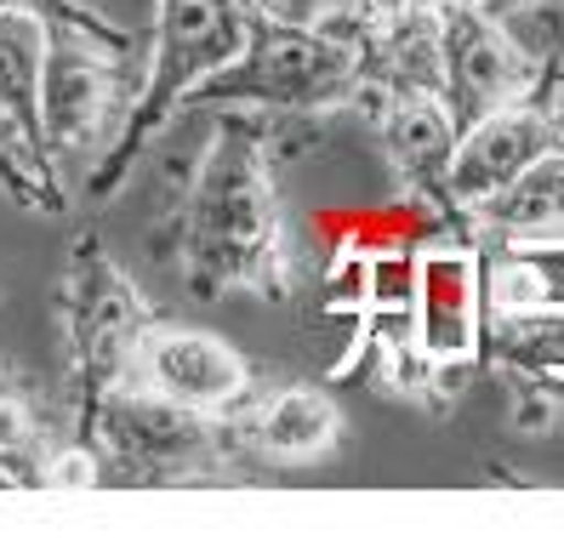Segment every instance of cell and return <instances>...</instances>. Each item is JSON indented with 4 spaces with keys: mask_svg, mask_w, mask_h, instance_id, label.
<instances>
[{
    "mask_svg": "<svg viewBox=\"0 0 564 541\" xmlns=\"http://www.w3.org/2000/svg\"><path fill=\"white\" fill-rule=\"evenodd\" d=\"M274 160L280 138L269 115L217 109L212 143L188 172L172 217L177 280L194 302H223L235 291L285 302L296 291V251L285 240Z\"/></svg>",
    "mask_w": 564,
    "mask_h": 541,
    "instance_id": "cell-1",
    "label": "cell"
},
{
    "mask_svg": "<svg viewBox=\"0 0 564 541\" xmlns=\"http://www.w3.org/2000/svg\"><path fill=\"white\" fill-rule=\"evenodd\" d=\"M75 439L97 456L104 485L120 490H188V485H235L246 451L228 411H188L138 382L109 388L75 422Z\"/></svg>",
    "mask_w": 564,
    "mask_h": 541,
    "instance_id": "cell-2",
    "label": "cell"
},
{
    "mask_svg": "<svg viewBox=\"0 0 564 541\" xmlns=\"http://www.w3.org/2000/svg\"><path fill=\"white\" fill-rule=\"evenodd\" d=\"M240 46H246V7H235V0H154L143 86L131 91L115 143L86 165V199H109L131 165L143 160V149L183 115L188 91L212 80L223 63H235Z\"/></svg>",
    "mask_w": 564,
    "mask_h": 541,
    "instance_id": "cell-3",
    "label": "cell"
},
{
    "mask_svg": "<svg viewBox=\"0 0 564 541\" xmlns=\"http://www.w3.org/2000/svg\"><path fill=\"white\" fill-rule=\"evenodd\" d=\"M359 104V52L330 23H280L246 12V46L183 109H251V115H337Z\"/></svg>",
    "mask_w": 564,
    "mask_h": 541,
    "instance_id": "cell-4",
    "label": "cell"
},
{
    "mask_svg": "<svg viewBox=\"0 0 564 541\" xmlns=\"http://www.w3.org/2000/svg\"><path fill=\"white\" fill-rule=\"evenodd\" d=\"M149 320H154V302L138 291V280L115 262V251L97 234H80L69 246V268H63V291H57L75 422L131 377V354H138V336L149 331Z\"/></svg>",
    "mask_w": 564,
    "mask_h": 541,
    "instance_id": "cell-5",
    "label": "cell"
},
{
    "mask_svg": "<svg viewBox=\"0 0 564 541\" xmlns=\"http://www.w3.org/2000/svg\"><path fill=\"white\" fill-rule=\"evenodd\" d=\"M126 104V46L80 23H41V143L52 165H91L115 143Z\"/></svg>",
    "mask_w": 564,
    "mask_h": 541,
    "instance_id": "cell-6",
    "label": "cell"
},
{
    "mask_svg": "<svg viewBox=\"0 0 564 541\" xmlns=\"http://www.w3.org/2000/svg\"><path fill=\"white\" fill-rule=\"evenodd\" d=\"M440 63H445V109L456 126H468L502 104H519L530 91L564 86V63L536 57L508 18L485 12L479 0H445L440 7Z\"/></svg>",
    "mask_w": 564,
    "mask_h": 541,
    "instance_id": "cell-7",
    "label": "cell"
},
{
    "mask_svg": "<svg viewBox=\"0 0 564 541\" xmlns=\"http://www.w3.org/2000/svg\"><path fill=\"white\" fill-rule=\"evenodd\" d=\"M354 109L377 131L405 206H416L434 223L440 240H462V217L451 199V154H456L462 126L445 109V97L440 91H365Z\"/></svg>",
    "mask_w": 564,
    "mask_h": 541,
    "instance_id": "cell-8",
    "label": "cell"
},
{
    "mask_svg": "<svg viewBox=\"0 0 564 541\" xmlns=\"http://www.w3.org/2000/svg\"><path fill=\"white\" fill-rule=\"evenodd\" d=\"M126 382H138V388L172 399V404H188V411H217L223 416V411H235V404H246L262 377L228 336L154 314L149 331L138 336Z\"/></svg>",
    "mask_w": 564,
    "mask_h": 541,
    "instance_id": "cell-9",
    "label": "cell"
},
{
    "mask_svg": "<svg viewBox=\"0 0 564 541\" xmlns=\"http://www.w3.org/2000/svg\"><path fill=\"white\" fill-rule=\"evenodd\" d=\"M564 138V86L530 91L519 104H502L479 120L462 126L456 154H451V199L456 217H468L479 199L508 188L530 160H542Z\"/></svg>",
    "mask_w": 564,
    "mask_h": 541,
    "instance_id": "cell-10",
    "label": "cell"
},
{
    "mask_svg": "<svg viewBox=\"0 0 564 541\" xmlns=\"http://www.w3.org/2000/svg\"><path fill=\"white\" fill-rule=\"evenodd\" d=\"M246 462H274V467H314L343 451V404L319 382H274L228 411Z\"/></svg>",
    "mask_w": 564,
    "mask_h": 541,
    "instance_id": "cell-11",
    "label": "cell"
},
{
    "mask_svg": "<svg viewBox=\"0 0 564 541\" xmlns=\"http://www.w3.org/2000/svg\"><path fill=\"white\" fill-rule=\"evenodd\" d=\"M416 343L422 354L445 370H474L479 365V251L468 240H434L416 251Z\"/></svg>",
    "mask_w": 564,
    "mask_h": 541,
    "instance_id": "cell-12",
    "label": "cell"
},
{
    "mask_svg": "<svg viewBox=\"0 0 564 541\" xmlns=\"http://www.w3.org/2000/svg\"><path fill=\"white\" fill-rule=\"evenodd\" d=\"M0 149L63 199V177L41 143V18L29 12H0Z\"/></svg>",
    "mask_w": 564,
    "mask_h": 541,
    "instance_id": "cell-13",
    "label": "cell"
},
{
    "mask_svg": "<svg viewBox=\"0 0 564 541\" xmlns=\"http://www.w3.org/2000/svg\"><path fill=\"white\" fill-rule=\"evenodd\" d=\"M462 240L474 251L502 240H564V138L542 160H530L508 188L479 199L462 217Z\"/></svg>",
    "mask_w": 564,
    "mask_h": 541,
    "instance_id": "cell-14",
    "label": "cell"
},
{
    "mask_svg": "<svg viewBox=\"0 0 564 541\" xmlns=\"http://www.w3.org/2000/svg\"><path fill=\"white\" fill-rule=\"evenodd\" d=\"M479 365L508 388H564V309H485Z\"/></svg>",
    "mask_w": 564,
    "mask_h": 541,
    "instance_id": "cell-15",
    "label": "cell"
},
{
    "mask_svg": "<svg viewBox=\"0 0 564 541\" xmlns=\"http://www.w3.org/2000/svg\"><path fill=\"white\" fill-rule=\"evenodd\" d=\"M485 309H564V240H502L479 251Z\"/></svg>",
    "mask_w": 564,
    "mask_h": 541,
    "instance_id": "cell-16",
    "label": "cell"
},
{
    "mask_svg": "<svg viewBox=\"0 0 564 541\" xmlns=\"http://www.w3.org/2000/svg\"><path fill=\"white\" fill-rule=\"evenodd\" d=\"M57 439L46 433L35 399L0 365V490H41Z\"/></svg>",
    "mask_w": 564,
    "mask_h": 541,
    "instance_id": "cell-17",
    "label": "cell"
},
{
    "mask_svg": "<svg viewBox=\"0 0 564 541\" xmlns=\"http://www.w3.org/2000/svg\"><path fill=\"white\" fill-rule=\"evenodd\" d=\"M411 302H416V251H382L365 262L359 309H411Z\"/></svg>",
    "mask_w": 564,
    "mask_h": 541,
    "instance_id": "cell-18",
    "label": "cell"
},
{
    "mask_svg": "<svg viewBox=\"0 0 564 541\" xmlns=\"http://www.w3.org/2000/svg\"><path fill=\"white\" fill-rule=\"evenodd\" d=\"M0 12H29V18H41V23H80V29H91V35H104V41H115L126 52H131V41H138L131 29L109 23L104 12L80 7V0H0Z\"/></svg>",
    "mask_w": 564,
    "mask_h": 541,
    "instance_id": "cell-19",
    "label": "cell"
},
{
    "mask_svg": "<svg viewBox=\"0 0 564 541\" xmlns=\"http://www.w3.org/2000/svg\"><path fill=\"white\" fill-rule=\"evenodd\" d=\"M0 188H7L23 212H52V217L63 212V199H57V194H46V183H41L35 172H29V165H18L12 154H0Z\"/></svg>",
    "mask_w": 564,
    "mask_h": 541,
    "instance_id": "cell-20",
    "label": "cell"
},
{
    "mask_svg": "<svg viewBox=\"0 0 564 541\" xmlns=\"http://www.w3.org/2000/svg\"><path fill=\"white\" fill-rule=\"evenodd\" d=\"M246 12H262V18H280V23H325L343 0H235Z\"/></svg>",
    "mask_w": 564,
    "mask_h": 541,
    "instance_id": "cell-21",
    "label": "cell"
},
{
    "mask_svg": "<svg viewBox=\"0 0 564 541\" xmlns=\"http://www.w3.org/2000/svg\"><path fill=\"white\" fill-rule=\"evenodd\" d=\"M485 12L496 18H513V12H547V7H564V0H479Z\"/></svg>",
    "mask_w": 564,
    "mask_h": 541,
    "instance_id": "cell-22",
    "label": "cell"
},
{
    "mask_svg": "<svg viewBox=\"0 0 564 541\" xmlns=\"http://www.w3.org/2000/svg\"><path fill=\"white\" fill-rule=\"evenodd\" d=\"M371 7H393V12H440L445 0H371Z\"/></svg>",
    "mask_w": 564,
    "mask_h": 541,
    "instance_id": "cell-23",
    "label": "cell"
}]
</instances>
